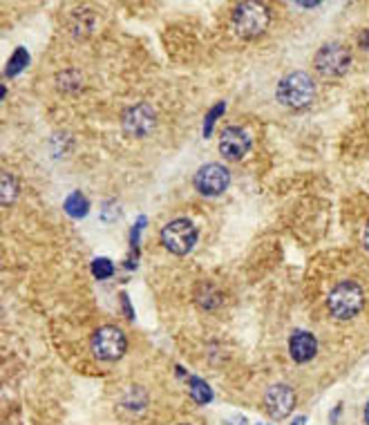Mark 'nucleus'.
Returning a JSON list of instances; mask_svg holds the SVG:
<instances>
[{
  "mask_svg": "<svg viewBox=\"0 0 369 425\" xmlns=\"http://www.w3.org/2000/svg\"><path fill=\"white\" fill-rule=\"evenodd\" d=\"M276 97L285 108L291 110H302L311 106V101L316 97V83L311 79L309 72H291L287 77H282L278 83Z\"/></svg>",
  "mask_w": 369,
  "mask_h": 425,
  "instance_id": "nucleus-1",
  "label": "nucleus"
},
{
  "mask_svg": "<svg viewBox=\"0 0 369 425\" xmlns=\"http://www.w3.org/2000/svg\"><path fill=\"white\" fill-rule=\"evenodd\" d=\"M231 23H233V30L242 39H258L264 32L269 30V23H271V9L262 3H238L233 7V14H231Z\"/></svg>",
  "mask_w": 369,
  "mask_h": 425,
  "instance_id": "nucleus-2",
  "label": "nucleus"
},
{
  "mask_svg": "<svg viewBox=\"0 0 369 425\" xmlns=\"http://www.w3.org/2000/svg\"><path fill=\"white\" fill-rule=\"evenodd\" d=\"M363 305H365L363 287L354 280L340 282L329 294V311L338 320H352L354 316L361 314Z\"/></svg>",
  "mask_w": 369,
  "mask_h": 425,
  "instance_id": "nucleus-3",
  "label": "nucleus"
},
{
  "mask_svg": "<svg viewBox=\"0 0 369 425\" xmlns=\"http://www.w3.org/2000/svg\"><path fill=\"white\" fill-rule=\"evenodd\" d=\"M314 65H316L318 74H323L327 79H338V77H343V74H347L349 65H352V54H349L345 45L327 43L318 50Z\"/></svg>",
  "mask_w": 369,
  "mask_h": 425,
  "instance_id": "nucleus-4",
  "label": "nucleus"
},
{
  "mask_svg": "<svg viewBox=\"0 0 369 425\" xmlns=\"http://www.w3.org/2000/svg\"><path fill=\"white\" fill-rule=\"evenodd\" d=\"M126 349H128L126 334L115 325L101 327L92 336V354L97 356L99 361H119V358L126 354Z\"/></svg>",
  "mask_w": 369,
  "mask_h": 425,
  "instance_id": "nucleus-5",
  "label": "nucleus"
},
{
  "mask_svg": "<svg viewBox=\"0 0 369 425\" xmlns=\"http://www.w3.org/2000/svg\"><path fill=\"white\" fill-rule=\"evenodd\" d=\"M162 242H164V247L175 255L191 253L193 247L197 244L195 224L191 220H186V217H179V220L168 222L162 231Z\"/></svg>",
  "mask_w": 369,
  "mask_h": 425,
  "instance_id": "nucleus-6",
  "label": "nucleus"
},
{
  "mask_svg": "<svg viewBox=\"0 0 369 425\" xmlns=\"http://www.w3.org/2000/svg\"><path fill=\"white\" fill-rule=\"evenodd\" d=\"M229 184H231V173L222 164H206L195 175V188L204 197L222 195L229 188Z\"/></svg>",
  "mask_w": 369,
  "mask_h": 425,
  "instance_id": "nucleus-7",
  "label": "nucleus"
},
{
  "mask_svg": "<svg viewBox=\"0 0 369 425\" xmlns=\"http://www.w3.org/2000/svg\"><path fill=\"white\" fill-rule=\"evenodd\" d=\"M264 410L269 412L271 419H287L296 410V392L285 383L271 385L264 394Z\"/></svg>",
  "mask_w": 369,
  "mask_h": 425,
  "instance_id": "nucleus-8",
  "label": "nucleus"
},
{
  "mask_svg": "<svg viewBox=\"0 0 369 425\" xmlns=\"http://www.w3.org/2000/svg\"><path fill=\"white\" fill-rule=\"evenodd\" d=\"M251 150V135L240 126H229L220 135V153L229 162H240Z\"/></svg>",
  "mask_w": 369,
  "mask_h": 425,
  "instance_id": "nucleus-9",
  "label": "nucleus"
},
{
  "mask_svg": "<svg viewBox=\"0 0 369 425\" xmlns=\"http://www.w3.org/2000/svg\"><path fill=\"white\" fill-rule=\"evenodd\" d=\"M155 110L148 103H139V106L126 110V115H123V130L132 137H146L155 128Z\"/></svg>",
  "mask_w": 369,
  "mask_h": 425,
  "instance_id": "nucleus-10",
  "label": "nucleus"
},
{
  "mask_svg": "<svg viewBox=\"0 0 369 425\" xmlns=\"http://www.w3.org/2000/svg\"><path fill=\"white\" fill-rule=\"evenodd\" d=\"M289 354L296 363H309L318 354V340L311 332H293L289 338Z\"/></svg>",
  "mask_w": 369,
  "mask_h": 425,
  "instance_id": "nucleus-11",
  "label": "nucleus"
},
{
  "mask_svg": "<svg viewBox=\"0 0 369 425\" xmlns=\"http://www.w3.org/2000/svg\"><path fill=\"white\" fill-rule=\"evenodd\" d=\"M88 209H90V204H88V200H85V195L81 191H74L68 200H65V211H68V215L77 217V220H81V217L88 215Z\"/></svg>",
  "mask_w": 369,
  "mask_h": 425,
  "instance_id": "nucleus-12",
  "label": "nucleus"
},
{
  "mask_svg": "<svg viewBox=\"0 0 369 425\" xmlns=\"http://www.w3.org/2000/svg\"><path fill=\"white\" fill-rule=\"evenodd\" d=\"M18 188H21V184H18V179L14 175L3 173V182H0V200H3L5 206H9L18 197Z\"/></svg>",
  "mask_w": 369,
  "mask_h": 425,
  "instance_id": "nucleus-13",
  "label": "nucleus"
},
{
  "mask_svg": "<svg viewBox=\"0 0 369 425\" xmlns=\"http://www.w3.org/2000/svg\"><path fill=\"white\" fill-rule=\"evenodd\" d=\"M188 385H191V396L200 405H206V403L213 401V390L208 387L206 381L197 379V376H191V379H188Z\"/></svg>",
  "mask_w": 369,
  "mask_h": 425,
  "instance_id": "nucleus-14",
  "label": "nucleus"
},
{
  "mask_svg": "<svg viewBox=\"0 0 369 425\" xmlns=\"http://www.w3.org/2000/svg\"><path fill=\"white\" fill-rule=\"evenodd\" d=\"M27 63H30V54H27L25 47H18L16 54L12 56V61H9V65H7L5 74L7 77H16V74H21L25 70Z\"/></svg>",
  "mask_w": 369,
  "mask_h": 425,
  "instance_id": "nucleus-15",
  "label": "nucleus"
},
{
  "mask_svg": "<svg viewBox=\"0 0 369 425\" xmlns=\"http://www.w3.org/2000/svg\"><path fill=\"white\" fill-rule=\"evenodd\" d=\"M115 273V264L108 258H97L92 262V276L97 280H108Z\"/></svg>",
  "mask_w": 369,
  "mask_h": 425,
  "instance_id": "nucleus-16",
  "label": "nucleus"
},
{
  "mask_svg": "<svg viewBox=\"0 0 369 425\" xmlns=\"http://www.w3.org/2000/svg\"><path fill=\"white\" fill-rule=\"evenodd\" d=\"M222 112H224V103L220 101V103H217V108H213V112H211V115H208V119H206V128H204V135H206V137L211 135V130H213V124H215V121H217V117L222 115Z\"/></svg>",
  "mask_w": 369,
  "mask_h": 425,
  "instance_id": "nucleus-17",
  "label": "nucleus"
},
{
  "mask_svg": "<svg viewBox=\"0 0 369 425\" xmlns=\"http://www.w3.org/2000/svg\"><path fill=\"white\" fill-rule=\"evenodd\" d=\"M358 43H361L363 50H367V52H369V30H365L361 36H358Z\"/></svg>",
  "mask_w": 369,
  "mask_h": 425,
  "instance_id": "nucleus-18",
  "label": "nucleus"
},
{
  "mask_svg": "<svg viewBox=\"0 0 369 425\" xmlns=\"http://www.w3.org/2000/svg\"><path fill=\"white\" fill-rule=\"evenodd\" d=\"M340 414H343V405H338V408L331 412V417H329V421H331V425H336V419L340 417Z\"/></svg>",
  "mask_w": 369,
  "mask_h": 425,
  "instance_id": "nucleus-19",
  "label": "nucleus"
},
{
  "mask_svg": "<svg viewBox=\"0 0 369 425\" xmlns=\"http://www.w3.org/2000/svg\"><path fill=\"white\" fill-rule=\"evenodd\" d=\"M363 244H365V251L369 253V224H367V229H365V235H363Z\"/></svg>",
  "mask_w": 369,
  "mask_h": 425,
  "instance_id": "nucleus-20",
  "label": "nucleus"
},
{
  "mask_svg": "<svg viewBox=\"0 0 369 425\" xmlns=\"http://www.w3.org/2000/svg\"><path fill=\"white\" fill-rule=\"evenodd\" d=\"M289 425H307V417H296Z\"/></svg>",
  "mask_w": 369,
  "mask_h": 425,
  "instance_id": "nucleus-21",
  "label": "nucleus"
},
{
  "mask_svg": "<svg viewBox=\"0 0 369 425\" xmlns=\"http://www.w3.org/2000/svg\"><path fill=\"white\" fill-rule=\"evenodd\" d=\"M231 425H246L244 417H235V421H231Z\"/></svg>",
  "mask_w": 369,
  "mask_h": 425,
  "instance_id": "nucleus-22",
  "label": "nucleus"
},
{
  "mask_svg": "<svg viewBox=\"0 0 369 425\" xmlns=\"http://www.w3.org/2000/svg\"><path fill=\"white\" fill-rule=\"evenodd\" d=\"M300 7H320V3H298Z\"/></svg>",
  "mask_w": 369,
  "mask_h": 425,
  "instance_id": "nucleus-23",
  "label": "nucleus"
},
{
  "mask_svg": "<svg viewBox=\"0 0 369 425\" xmlns=\"http://www.w3.org/2000/svg\"><path fill=\"white\" fill-rule=\"evenodd\" d=\"M365 421H367V425H369V401H367V405H365Z\"/></svg>",
  "mask_w": 369,
  "mask_h": 425,
  "instance_id": "nucleus-24",
  "label": "nucleus"
},
{
  "mask_svg": "<svg viewBox=\"0 0 369 425\" xmlns=\"http://www.w3.org/2000/svg\"><path fill=\"white\" fill-rule=\"evenodd\" d=\"M179 425H188V423H179Z\"/></svg>",
  "mask_w": 369,
  "mask_h": 425,
  "instance_id": "nucleus-25",
  "label": "nucleus"
}]
</instances>
